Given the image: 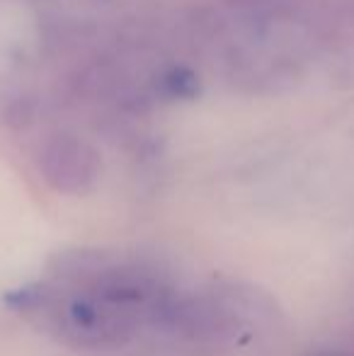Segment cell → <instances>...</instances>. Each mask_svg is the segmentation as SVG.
<instances>
[{
    "label": "cell",
    "instance_id": "obj_1",
    "mask_svg": "<svg viewBox=\"0 0 354 356\" xmlns=\"http://www.w3.org/2000/svg\"><path fill=\"white\" fill-rule=\"evenodd\" d=\"M42 168L49 182L63 192H81L97 175V158L92 148L76 136H56L47 143Z\"/></svg>",
    "mask_w": 354,
    "mask_h": 356
},
{
    "label": "cell",
    "instance_id": "obj_2",
    "mask_svg": "<svg viewBox=\"0 0 354 356\" xmlns=\"http://www.w3.org/2000/svg\"><path fill=\"white\" fill-rule=\"evenodd\" d=\"M236 5H246V8H260V5H267V0H231Z\"/></svg>",
    "mask_w": 354,
    "mask_h": 356
}]
</instances>
